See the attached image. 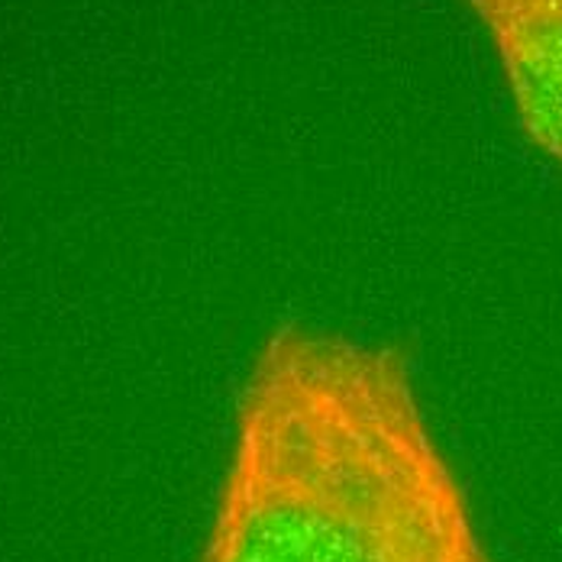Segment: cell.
<instances>
[{"label":"cell","instance_id":"obj_2","mask_svg":"<svg viewBox=\"0 0 562 562\" xmlns=\"http://www.w3.org/2000/svg\"><path fill=\"white\" fill-rule=\"evenodd\" d=\"M485 30L524 136L562 169V0H462Z\"/></svg>","mask_w":562,"mask_h":562},{"label":"cell","instance_id":"obj_1","mask_svg":"<svg viewBox=\"0 0 562 562\" xmlns=\"http://www.w3.org/2000/svg\"><path fill=\"white\" fill-rule=\"evenodd\" d=\"M201 562H495L407 356L279 324L233 411Z\"/></svg>","mask_w":562,"mask_h":562}]
</instances>
